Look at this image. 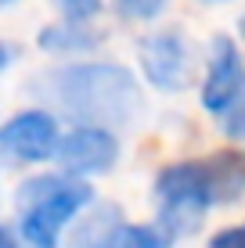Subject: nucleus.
Wrapping results in <instances>:
<instances>
[{
	"instance_id": "a211bd4d",
	"label": "nucleus",
	"mask_w": 245,
	"mask_h": 248,
	"mask_svg": "<svg viewBox=\"0 0 245 248\" xmlns=\"http://www.w3.org/2000/svg\"><path fill=\"white\" fill-rule=\"evenodd\" d=\"M202 4H227V0H202Z\"/></svg>"
},
{
	"instance_id": "9b49d317",
	"label": "nucleus",
	"mask_w": 245,
	"mask_h": 248,
	"mask_svg": "<svg viewBox=\"0 0 245 248\" xmlns=\"http://www.w3.org/2000/svg\"><path fill=\"white\" fill-rule=\"evenodd\" d=\"M50 4L72 22H90L101 11V0H50Z\"/></svg>"
},
{
	"instance_id": "f03ea898",
	"label": "nucleus",
	"mask_w": 245,
	"mask_h": 248,
	"mask_svg": "<svg viewBox=\"0 0 245 248\" xmlns=\"http://www.w3.org/2000/svg\"><path fill=\"white\" fill-rule=\"evenodd\" d=\"M245 198V155L216 151L206 158L173 162L155 176V227L166 241L188 237L216 205Z\"/></svg>"
},
{
	"instance_id": "dca6fc26",
	"label": "nucleus",
	"mask_w": 245,
	"mask_h": 248,
	"mask_svg": "<svg viewBox=\"0 0 245 248\" xmlns=\"http://www.w3.org/2000/svg\"><path fill=\"white\" fill-rule=\"evenodd\" d=\"M238 32H242V40H245V11H242V18H238Z\"/></svg>"
},
{
	"instance_id": "ddd939ff",
	"label": "nucleus",
	"mask_w": 245,
	"mask_h": 248,
	"mask_svg": "<svg viewBox=\"0 0 245 248\" xmlns=\"http://www.w3.org/2000/svg\"><path fill=\"white\" fill-rule=\"evenodd\" d=\"M206 248H245V223H234V227H224L209 237Z\"/></svg>"
},
{
	"instance_id": "7ed1b4c3",
	"label": "nucleus",
	"mask_w": 245,
	"mask_h": 248,
	"mask_svg": "<svg viewBox=\"0 0 245 248\" xmlns=\"http://www.w3.org/2000/svg\"><path fill=\"white\" fill-rule=\"evenodd\" d=\"M94 202V187L65 173H36L15 191V216L18 237L29 248H58L80 212Z\"/></svg>"
},
{
	"instance_id": "0eeeda50",
	"label": "nucleus",
	"mask_w": 245,
	"mask_h": 248,
	"mask_svg": "<svg viewBox=\"0 0 245 248\" xmlns=\"http://www.w3.org/2000/svg\"><path fill=\"white\" fill-rule=\"evenodd\" d=\"M242 93H245V62L238 54V44L231 36H216L209 44V68L202 76L198 101L209 115L220 119Z\"/></svg>"
},
{
	"instance_id": "423d86ee",
	"label": "nucleus",
	"mask_w": 245,
	"mask_h": 248,
	"mask_svg": "<svg viewBox=\"0 0 245 248\" xmlns=\"http://www.w3.org/2000/svg\"><path fill=\"white\" fill-rule=\"evenodd\" d=\"M119 137L112 130H101V126H72L69 133H62L58 144V169L65 176L76 180H87V176H105L115 169L119 162Z\"/></svg>"
},
{
	"instance_id": "f257e3e1",
	"label": "nucleus",
	"mask_w": 245,
	"mask_h": 248,
	"mask_svg": "<svg viewBox=\"0 0 245 248\" xmlns=\"http://www.w3.org/2000/svg\"><path fill=\"white\" fill-rule=\"evenodd\" d=\"M33 93L72 126L126 130L145 112V93L130 68L115 62H72L33 76Z\"/></svg>"
},
{
	"instance_id": "2eb2a0df",
	"label": "nucleus",
	"mask_w": 245,
	"mask_h": 248,
	"mask_svg": "<svg viewBox=\"0 0 245 248\" xmlns=\"http://www.w3.org/2000/svg\"><path fill=\"white\" fill-rule=\"evenodd\" d=\"M15 62V47H7V44H0V72H4L7 65Z\"/></svg>"
},
{
	"instance_id": "4468645a",
	"label": "nucleus",
	"mask_w": 245,
	"mask_h": 248,
	"mask_svg": "<svg viewBox=\"0 0 245 248\" xmlns=\"http://www.w3.org/2000/svg\"><path fill=\"white\" fill-rule=\"evenodd\" d=\"M0 248H29V245L18 237V230H11V227L0 223Z\"/></svg>"
},
{
	"instance_id": "1a4fd4ad",
	"label": "nucleus",
	"mask_w": 245,
	"mask_h": 248,
	"mask_svg": "<svg viewBox=\"0 0 245 248\" xmlns=\"http://www.w3.org/2000/svg\"><path fill=\"white\" fill-rule=\"evenodd\" d=\"M101 40H105V32H101V29H90L87 22H72V18H65V22L47 25V29L40 32L36 44L44 47L47 54L65 58V54H87V50H94Z\"/></svg>"
},
{
	"instance_id": "f3484780",
	"label": "nucleus",
	"mask_w": 245,
	"mask_h": 248,
	"mask_svg": "<svg viewBox=\"0 0 245 248\" xmlns=\"http://www.w3.org/2000/svg\"><path fill=\"white\" fill-rule=\"evenodd\" d=\"M11 4H18V0H0V11H4V7H11Z\"/></svg>"
},
{
	"instance_id": "39448f33",
	"label": "nucleus",
	"mask_w": 245,
	"mask_h": 248,
	"mask_svg": "<svg viewBox=\"0 0 245 248\" xmlns=\"http://www.w3.org/2000/svg\"><path fill=\"white\" fill-rule=\"evenodd\" d=\"M58 144H62V126L47 108H25L0 126V155L22 166L50 162L58 155Z\"/></svg>"
},
{
	"instance_id": "6e6552de",
	"label": "nucleus",
	"mask_w": 245,
	"mask_h": 248,
	"mask_svg": "<svg viewBox=\"0 0 245 248\" xmlns=\"http://www.w3.org/2000/svg\"><path fill=\"white\" fill-rule=\"evenodd\" d=\"M87 227L90 230L83 234V241L76 248H166L170 245L155 223H126L112 209H105Z\"/></svg>"
},
{
	"instance_id": "f8f14e48",
	"label": "nucleus",
	"mask_w": 245,
	"mask_h": 248,
	"mask_svg": "<svg viewBox=\"0 0 245 248\" xmlns=\"http://www.w3.org/2000/svg\"><path fill=\"white\" fill-rule=\"evenodd\" d=\"M220 130L231 137V140H245V93L220 115Z\"/></svg>"
},
{
	"instance_id": "20e7f679",
	"label": "nucleus",
	"mask_w": 245,
	"mask_h": 248,
	"mask_svg": "<svg viewBox=\"0 0 245 248\" xmlns=\"http://www.w3.org/2000/svg\"><path fill=\"white\" fill-rule=\"evenodd\" d=\"M137 58H141L145 79L159 93H180L195 83L198 54H195L191 36L180 29H155L151 36L141 40Z\"/></svg>"
},
{
	"instance_id": "9d476101",
	"label": "nucleus",
	"mask_w": 245,
	"mask_h": 248,
	"mask_svg": "<svg viewBox=\"0 0 245 248\" xmlns=\"http://www.w3.org/2000/svg\"><path fill=\"white\" fill-rule=\"evenodd\" d=\"M170 7V0H112V11L126 22H155Z\"/></svg>"
}]
</instances>
